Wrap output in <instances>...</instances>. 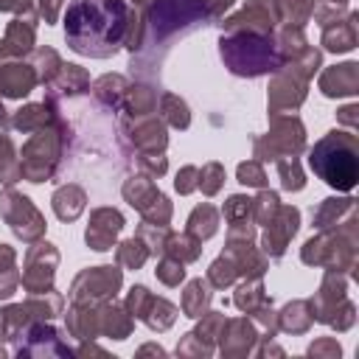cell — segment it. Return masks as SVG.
<instances>
[{
	"label": "cell",
	"instance_id": "58",
	"mask_svg": "<svg viewBox=\"0 0 359 359\" xmlns=\"http://www.w3.org/2000/svg\"><path fill=\"white\" fill-rule=\"evenodd\" d=\"M0 11H11V14L31 11V0H0Z\"/></svg>",
	"mask_w": 359,
	"mask_h": 359
},
{
	"label": "cell",
	"instance_id": "3",
	"mask_svg": "<svg viewBox=\"0 0 359 359\" xmlns=\"http://www.w3.org/2000/svg\"><path fill=\"white\" fill-rule=\"evenodd\" d=\"M309 168L331 188L353 191L359 182V137L351 129H331L309 149Z\"/></svg>",
	"mask_w": 359,
	"mask_h": 359
},
{
	"label": "cell",
	"instance_id": "22",
	"mask_svg": "<svg viewBox=\"0 0 359 359\" xmlns=\"http://www.w3.org/2000/svg\"><path fill=\"white\" fill-rule=\"evenodd\" d=\"M36 84H39V79H36L34 65H25V62H17V59L0 65V95H6V98H22Z\"/></svg>",
	"mask_w": 359,
	"mask_h": 359
},
{
	"label": "cell",
	"instance_id": "37",
	"mask_svg": "<svg viewBox=\"0 0 359 359\" xmlns=\"http://www.w3.org/2000/svg\"><path fill=\"white\" fill-rule=\"evenodd\" d=\"M266 300H272V297H266L261 278H247V280L236 289V297H233V303H236L244 314H252V311H255L258 306H264Z\"/></svg>",
	"mask_w": 359,
	"mask_h": 359
},
{
	"label": "cell",
	"instance_id": "23",
	"mask_svg": "<svg viewBox=\"0 0 359 359\" xmlns=\"http://www.w3.org/2000/svg\"><path fill=\"white\" fill-rule=\"evenodd\" d=\"M356 11H345L342 17L320 25L323 28V48L331 53H348L356 48Z\"/></svg>",
	"mask_w": 359,
	"mask_h": 359
},
{
	"label": "cell",
	"instance_id": "28",
	"mask_svg": "<svg viewBox=\"0 0 359 359\" xmlns=\"http://www.w3.org/2000/svg\"><path fill=\"white\" fill-rule=\"evenodd\" d=\"M87 208V194L79 188V185H62L56 194H53V213L62 219V222H73L84 213Z\"/></svg>",
	"mask_w": 359,
	"mask_h": 359
},
{
	"label": "cell",
	"instance_id": "6",
	"mask_svg": "<svg viewBox=\"0 0 359 359\" xmlns=\"http://www.w3.org/2000/svg\"><path fill=\"white\" fill-rule=\"evenodd\" d=\"M65 151V123L62 118L45 129L31 132L20 151V177L28 182H45L56 174Z\"/></svg>",
	"mask_w": 359,
	"mask_h": 359
},
{
	"label": "cell",
	"instance_id": "33",
	"mask_svg": "<svg viewBox=\"0 0 359 359\" xmlns=\"http://www.w3.org/2000/svg\"><path fill=\"white\" fill-rule=\"evenodd\" d=\"M126 90H129V87H126V79H123V76H115V73H107V76H101V79L93 84L95 98H98L104 107H109V109H121Z\"/></svg>",
	"mask_w": 359,
	"mask_h": 359
},
{
	"label": "cell",
	"instance_id": "34",
	"mask_svg": "<svg viewBox=\"0 0 359 359\" xmlns=\"http://www.w3.org/2000/svg\"><path fill=\"white\" fill-rule=\"evenodd\" d=\"M219 230V210L213 205H196L188 216V233H194L196 238H210Z\"/></svg>",
	"mask_w": 359,
	"mask_h": 359
},
{
	"label": "cell",
	"instance_id": "44",
	"mask_svg": "<svg viewBox=\"0 0 359 359\" xmlns=\"http://www.w3.org/2000/svg\"><path fill=\"white\" fill-rule=\"evenodd\" d=\"M222 213H224V222H227L230 227L252 224V199H250V196L236 194V196H230V199L224 202Z\"/></svg>",
	"mask_w": 359,
	"mask_h": 359
},
{
	"label": "cell",
	"instance_id": "12",
	"mask_svg": "<svg viewBox=\"0 0 359 359\" xmlns=\"http://www.w3.org/2000/svg\"><path fill=\"white\" fill-rule=\"evenodd\" d=\"M56 264H59V252L53 244L48 241H34V247L25 255V266H22V286L28 294L36 292H50L53 289V275H56Z\"/></svg>",
	"mask_w": 359,
	"mask_h": 359
},
{
	"label": "cell",
	"instance_id": "1",
	"mask_svg": "<svg viewBox=\"0 0 359 359\" xmlns=\"http://www.w3.org/2000/svg\"><path fill=\"white\" fill-rule=\"evenodd\" d=\"M132 8L123 0H70L65 11V39L70 50L107 59L126 42Z\"/></svg>",
	"mask_w": 359,
	"mask_h": 359
},
{
	"label": "cell",
	"instance_id": "53",
	"mask_svg": "<svg viewBox=\"0 0 359 359\" xmlns=\"http://www.w3.org/2000/svg\"><path fill=\"white\" fill-rule=\"evenodd\" d=\"M174 188H177L180 194H191V191H196V188H199V168H196V165H185V168H180V174H177V180H174Z\"/></svg>",
	"mask_w": 359,
	"mask_h": 359
},
{
	"label": "cell",
	"instance_id": "47",
	"mask_svg": "<svg viewBox=\"0 0 359 359\" xmlns=\"http://www.w3.org/2000/svg\"><path fill=\"white\" fill-rule=\"evenodd\" d=\"M224 323H227V317L222 311H205L202 314V323L196 328V337L205 339L208 345H216L219 337H222V331H224Z\"/></svg>",
	"mask_w": 359,
	"mask_h": 359
},
{
	"label": "cell",
	"instance_id": "32",
	"mask_svg": "<svg viewBox=\"0 0 359 359\" xmlns=\"http://www.w3.org/2000/svg\"><path fill=\"white\" fill-rule=\"evenodd\" d=\"M314 6H317V0H275L278 22L292 25V28H303L311 20Z\"/></svg>",
	"mask_w": 359,
	"mask_h": 359
},
{
	"label": "cell",
	"instance_id": "45",
	"mask_svg": "<svg viewBox=\"0 0 359 359\" xmlns=\"http://www.w3.org/2000/svg\"><path fill=\"white\" fill-rule=\"evenodd\" d=\"M238 278V269H236V264L222 252L213 264H210V269H208V283L213 286V289H224V286H230L233 280Z\"/></svg>",
	"mask_w": 359,
	"mask_h": 359
},
{
	"label": "cell",
	"instance_id": "27",
	"mask_svg": "<svg viewBox=\"0 0 359 359\" xmlns=\"http://www.w3.org/2000/svg\"><path fill=\"white\" fill-rule=\"evenodd\" d=\"M84 90H90V76H87V70L79 67V65H62L59 76L48 84V98L56 101L59 95H79V93H84Z\"/></svg>",
	"mask_w": 359,
	"mask_h": 359
},
{
	"label": "cell",
	"instance_id": "57",
	"mask_svg": "<svg viewBox=\"0 0 359 359\" xmlns=\"http://www.w3.org/2000/svg\"><path fill=\"white\" fill-rule=\"evenodd\" d=\"M14 266H17V252L8 244H0V272L14 269Z\"/></svg>",
	"mask_w": 359,
	"mask_h": 359
},
{
	"label": "cell",
	"instance_id": "26",
	"mask_svg": "<svg viewBox=\"0 0 359 359\" xmlns=\"http://www.w3.org/2000/svg\"><path fill=\"white\" fill-rule=\"evenodd\" d=\"M132 320L135 317L126 311V306H118L115 300L98 303V334L109 339H126L132 331Z\"/></svg>",
	"mask_w": 359,
	"mask_h": 359
},
{
	"label": "cell",
	"instance_id": "36",
	"mask_svg": "<svg viewBox=\"0 0 359 359\" xmlns=\"http://www.w3.org/2000/svg\"><path fill=\"white\" fill-rule=\"evenodd\" d=\"M160 118L174 129H188V123H191L188 104L174 93H163L160 95Z\"/></svg>",
	"mask_w": 359,
	"mask_h": 359
},
{
	"label": "cell",
	"instance_id": "54",
	"mask_svg": "<svg viewBox=\"0 0 359 359\" xmlns=\"http://www.w3.org/2000/svg\"><path fill=\"white\" fill-rule=\"evenodd\" d=\"M342 353V348H339V342L334 339V337H323V339H314L311 345H309V356H339Z\"/></svg>",
	"mask_w": 359,
	"mask_h": 359
},
{
	"label": "cell",
	"instance_id": "31",
	"mask_svg": "<svg viewBox=\"0 0 359 359\" xmlns=\"http://www.w3.org/2000/svg\"><path fill=\"white\" fill-rule=\"evenodd\" d=\"M180 306H182V314H188V317H194V320L202 317V314L208 311V306H210V283L202 280V278L188 280Z\"/></svg>",
	"mask_w": 359,
	"mask_h": 359
},
{
	"label": "cell",
	"instance_id": "7",
	"mask_svg": "<svg viewBox=\"0 0 359 359\" xmlns=\"http://www.w3.org/2000/svg\"><path fill=\"white\" fill-rule=\"evenodd\" d=\"M309 306H311V317L317 323L331 325L334 331H348L356 323V306L348 297V278L342 272L325 269V278L314 292V297L309 300Z\"/></svg>",
	"mask_w": 359,
	"mask_h": 359
},
{
	"label": "cell",
	"instance_id": "35",
	"mask_svg": "<svg viewBox=\"0 0 359 359\" xmlns=\"http://www.w3.org/2000/svg\"><path fill=\"white\" fill-rule=\"evenodd\" d=\"M121 107L129 112V118L149 115L157 109V93H154V87H129Z\"/></svg>",
	"mask_w": 359,
	"mask_h": 359
},
{
	"label": "cell",
	"instance_id": "56",
	"mask_svg": "<svg viewBox=\"0 0 359 359\" xmlns=\"http://www.w3.org/2000/svg\"><path fill=\"white\" fill-rule=\"evenodd\" d=\"M356 112H359V107H356V104H348V107H342V109L337 112V118H339V123H345V126L353 132V129L359 126V115H356Z\"/></svg>",
	"mask_w": 359,
	"mask_h": 359
},
{
	"label": "cell",
	"instance_id": "13",
	"mask_svg": "<svg viewBox=\"0 0 359 359\" xmlns=\"http://www.w3.org/2000/svg\"><path fill=\"white\" fill-rule=\"evenodd\" d=\"M17 353L20 356H70L73 351L48 320H34L20 331Z\"/></svg>",
	"mask_w": 359,
	"mask_h": 359
},
{
	"label": "cell",
	"instance_id": "25",
	"mask_svg": "<svg viewBox=\"0 0 359 359\" xmlns=\"http://www.w3.org/2000/svg\"><path fill=\"white\" fill-rule=\"evenodd\" d=\"M56 121H59V109H56L53 98H45L42 104H28V107H22L11 115V126L17 132H25V135H31L36 129H45Z\"/></svg>",
	"mask_w": 359,
	"mask_h": 359
},
{
	"label": "cell",
	"instance_id": "40",
	"mask_svg": "<svg viewBox=\"0 0 359 359\" xmlns=\"http://www.w3.org/2000/svg\"><path fill=\"white\" fill-rule=\"evenodd\" d=\"M151 252H149V247L135 236V238H126L123 244H118V250H115V261H118V266H126V269H140L143 264H146V258H149Z\"/></svg>",
	"mask_w": 359,
	"mask_h": 359
},
{
	"label": "cell",
	"instance_id": "9",
	"mask_svg": "<svg viewBox=\"0 0 359 359\" xmlns=\"http://www.w3.org/2000/svg\"><path fill=\"white\" fill-rule=\"evenodd\" d=\"M0 216L6 219V224L11 227V233L28 244L39 241L45 233V219L42 213L34 208V202L28 196H22L20 191H14L11 185L0 191Z\"/></svg>",
	"mask_w": 359,
	"mask_h": 359
},
{
	"label": "cell",
	"instance_id": "11",
	"mask_svg": "<svg viewBox=\"0 0 359 359\" xmlns=\"http://www.w3.org/2000/svg\"><path fill=\"white\" fill-rule=\"evenodd\" d=\"M123 196L126 202L140 210V216L149 222V224H163L168 227L171 222V202L165 194H160V188L151 182L149 174H140V177H132L123 182Z\"/></svg>",
	"mask_w": 359,
	"mask_h": 359
},
{
	"label": "cell",
	"instance_id": "51",
	"mask_svg": "<svg viewBox=\"0 0 359 359\" xmlns=\"http://www.w3.org/2000/svg\"><path fill=\"white\" fill-rule=\"evenodd\" d=\"M137 165H140L149 177H160V174H165V168H168L163 151H137Z\"/></svg>",
	"mask_w": 359,
	"mask_h": 359
},
{
	"label": "cell",
	"instance_id": "18",
	"mask_svg": "<svg viewBox=\"0 0 359 359\" xmlns=\"http://www.w3.org/2000/svg\"><path fill=\"white\" fill-rule=\"evenodd\" d=\"M121 230H123L121 210H115V208H95L90 213V224L84 230V238H87V244L93 250L104 252V250H112V244H115Z\"/></svg>",
	"mask_w": 359,
	"mask_h": 359
},
{
	"label": "cell",
	"instance_id": "59",
	"mask_svg": "<svg viewBox=\"0 0 359 359\" xmlns=\"http://www.w3.org/2000/svg\"><path fill=\"white\" fill-rule=\"evenodd\" d=\"M151 3H154V0H132V8H137V11H146Z\"/></svg>",
	"mask_w": 359,
	"mask_h": 359
},
{
	"label": "cell",
	"instance_id": "60",
	"mask_svg": "<svg viewBox=\"0 0 359 359\" xmlns=\"http://www.w3.org/2000/svg\"><path fill=\"white\" fill-rule=\"evenodd\" d=\"M140 353H157V356H163V348H157V345H146V348H140Z\"/></svg>",
	"mask_w": 359,
	"mask_h": 359
},
{
	"label": "cell",
	"instance_id": "29",
	"mask_svg": "<svg viewBox=\"0 0 359 359\" xmlns=\"http://www.w3.org/2000/svg\"><path fill=\"white\" fill-rule=\"evenodd\" d=\"M311 325H314V317H311L309 300H292V303L283 306V311L278 314V331H286V334H306Z\"/></svg>",
	"mask_w": 359,
	"mask_h": 359
},
{
	"label": "cell",
	"instance_id": "48",
	"mask_svg": "<svg viewBox=\"0 0 359 359\" xmlns=\"http://www.w3.org/2000/svg\"><path fill=\"white\" fill-rule=\"evenodd\" d=\"M222 185H224V165L222 163H205L199 168V188H202V194L213 196V194H219Z\"/></svg>",
	"mask_w": 359,
	"mask_h": 359
},
{
	"label": "cell",
	"instance_id": "21",
	"mask_svg": "<svg viewBox=\"0 0 359 359\" xmlns=\"http://www.w3.org/2000/svg\"><path fill=\"white\" fill-rule=\"evenodd\" d=\"M258 342V331L247 317H233L224 323V331L219 337V351L224 356H244L255 348Z\"/></svg>",
	"mask_w": 359,
	"mask_h": 359
},
{
	"label": "cell",
	"instance_id": "14",
	"mask_svg": "<svg viewBox=\"0 0 359 359\" xmlns=\"http://www.w3.org/2000/svg\"><path fill=\"white\" fill-rule=\"evenodd\" d=\"M306 90L309 81L303 76L292 73L289 67L275 70V81L269 84V98H266L269 115H292L306 101Z\"/></svg>",
	"mask_w": 359,
	"mask_h": 359
},
{
	"label": "cell",
	"instance_id": "39",
	"mask_svg": "<svg viewBox=\"0 0 359 359\" xmlns=\"http://www.w3.org/2000/svg\"><path fill=\"white\" fill-rule=\"evenodd\" d=\"M174 320H177V306L168 303L165 297H151V306L146 309L143 323H146L151 331H165V328L174 325Z\"/></svg>",
	"mask_w": 359,
	"mask_h": 359
},
{
	"label": "cell",
	"instance_id": "17",
	"mask_svg": "<svg viewBox=\"0 0 359 359\" xmlns=\"http://www.w3.org/2000/svg\"><path fill=\"white\" fill-rule=\"evenodd\" d=\"M34 42H36V17L31 11H22L20 17H14L8 22L6 36L0 39V65L31 53Z\"/></svg>",
	"mask_w": 359,
	"mask_h": 359
},
{
	"label": "cell",
	"instance_id": "50",
	"mask_svg": "<svg viewBox=\"0 0 359 359\" xmlns=\"http://www.w3.org/2000/svg\"><path fill=\"white\" fill-rule=\"evenodd\" d=\"M238 182L241 185H252V188H266V171H264V163L261 160H247L238 165L236 171Z\"/></svg>",
	"mask_w": 359,
	"mask_h": 359
},
{
	"label": "cell",
	"instance_id": "4",
	"mask_svg": "<svg viewBox=\"0 0 359 359\" xmlns=\"http://www.w3.org/2000/svg\"><path fill=\"white\" fill-rule=\"evenodd\" d=\"M219 56L233 76L255 79L280 70L283 59L272 34H252V31H230L219 39Z\"/></svg>",
	"mask_w": 359,
	"mask_h": 359
},
{
	"label": "cell",
	"instance_id": "62",
	"mask_svg": "<svg viewBox=\"0 0 359 359\" xmlns=\"http://www.w3.org/2000/svg\"><path fill=\"white\" fill-rule=\"evenodd\" d=\"M0 353H3V348H0Z\"/></svg>",
	"mask_w": 359,
	"mask_h": 359
},
{
	"label": "cell",
	"instance_id": "49",
	"mask_svg": "<svg viewBox=\"0 0 359 359\" xmlns=\"http://www.w3.org/2000/svg\"><path fill=\"white\" fill-rule=\"evenodd\" d=\"M154 275L165 286H180V280L185 278V264L177 261V258H171V255H163L160 264H157V269H154Z\"/></svg>",
	"mask_w": 359,
	"mask_h": 359
},
{
	"label": "cell",
	"instance_id": "41",
	"mask_svg": "<svg viewBox=\"0 0 359 359\" xmlns=\"http://www.w3.org/2000/svg\"><path fill=\"white\" fill-rule=\"evenodd\" d=\"M20 180V157L14 151V143L6 132H0V182L11 185Z\"/></svg>",
	"mask_w": 359,
	"mask_h": 359
},
{
	"label": "cell",
	"instance_id": "20",
	"mask_svg": "<svg viewBox=\"0 0 359 359\" xmlns=\"http://www.w3.org/2000/svg\"><path fill=\"white\" fill-rule=\"evenodd\" d=\"M320 90L328 98H345L359 93V65L356 62H342L334 67H325L320 73Z\"/></svg>",
	"mask_w": 359,
	"mask_h": 359
},
{
	"label": "cell",
	"instance_id": "52",
	"mask_svg": "<svg viewBox=\"0 0 359 359\" xmlns=\"http://www.w3.org/2000/svg\"><path fill=\"white\" fill-rule=\"evenodd\" d=\"M177 353H191V356H210L213 353V345H208L205 339L196 337V331L185 334V339L177 345Z\"/></svg>",
	"mask_w": 359,
	"mask_h": 359
},
{
	"label": "cell",
	"instance_id": "19",
	"mask_svg": "<svg viewBox=\"0 0 359 359\" xmlns=\"http://www.w3.org/2000/svg\"><path fill=\"white\" fill-rule=\"evenodd\" d=\"M123 132L132 137V143H135L137 151H163L165 143H168L163 118H157L154 112H149V115H137V118L132 121V126L123 123Z\"/></svg>",
	"mask_w": 359,
	"mask_h": 359
},
{
	"label": "cell",
	"instance_id": "15",
	"mask_svg": "<svg viewBox=\"0 0 359 359\" xmlns=\"http://www.w3.org/2000/svg\"><path fill=\"white\" fill-rule=\"evenodd\" d=\"M266 233L261 238V250L266 258H283L289 241L294 238L297 227H300V210L294 205H280L278 213L264 224Z\"/></svg>",
	"mask_w": 359,
	"mask_h": 359
},
{
	"label": "cell",
	"instance_id": "42",
	"mask_svg": "<svg viewBox=\"0 0 359 359\" xmlns=\"http://www.w3.org/2000/svg\"><path fill=\"white\" fill-rule=\"evenodd\" d=\"M62 59H59V53L53 50V48H39L36 53H34V70H36V79L48 87L56 76H59V70H62Z\"/></svg>",
	"mask_w": 359,
	"mask_h": 359
},
{
	"label": "cell",
	"instance_id": "8",
	"mask_svg": "<svg viewBox=\"0 0 359 359\" xmlns=\"http://www.w3.org/2000/svg\"><path fill=\"white\" fill-rule=\"evenodd\" d=\"M255 160L275 163L280 157H297L306 146V126L297 115H272L269 132L255 137Z\"/></svg>",
	"mask_w": 359,
	"mask_h": 359
},
{
	"label": "cell",
	"instance_id": "55",
	"mask_svg": "<svg viewBox=\"0 0 359 359\" xmlns=\"http://www.w3.org/2000/svg\"><path fill=\"white\" fill-rule=\"evenodd\" d=\"M62 3H65V0H36L39 17L45 20V25L56 22V17H59V11H62Z\"/></svg>",
	"mask_w": 359,
	"mask_h": 359
},
{
	"label": "cell",
	"instance_id": "38",
	"mask_svg": "<svg viewBox=\"0 0 359 359\" xmlns=\"http://www.w3.org/2000/svg\"><path fill=\"white\" fill-rule=\"evenodd\" d=\"M28 323H34V320H31L25 303L0 309V339H17L20 331H22Z\"/></svg>",
	"mask_w": 359,
	"mask_h": 359
},
{
	"label": "cell",
	"instance_id": "46",
	"mask_svg": "<svg viewBox=\"0 0 359 359\" xmlns=\"http://www.w3.org/2000/svg\"><path fill=\"white\" fill-rule=\"evenodd\" d=\"M278 208H280V196L275 191H269V188H261V194L252 199V222L266 224L278 213Z\"/></svg>",
	"mask_w": 359,
	"mask_h": 359
},
{
	"label": "cell",
	"instance_id": "5",
	"mask_svg": "<svg viewBox=\"0 0 359 359\" xmlns=\"http://www.w3.org/2000/svg\"><path fill=\"white\" fill-rule=\"evenodd\" d=\"M356 222H348L342 227L334 230H320L317 236H311L303 250H300V261L309 266H323V269H334L342 275H353L356 272Z\"/></svg>",
	"mask_w": 359,
	"mask_h": 359
},
{
	"label": "cell",
	"instance_id": "10",
	"mask_svg": "<svg viewBox=\"0 0 359 359\" xmlns=\"http://www.w3.org/2000/svg\"><path fill=\"white\" fill-rule=\"evenodd\" d=\"M121 280L123 278H121L118 266H93V269H84L81 275H76L67 297L76 306H95L104 300H115Z\"/></svg>",
	"mask_w": 359,
	"mask_h": 359
},
{
	"label": "cell",
	"instance_id": "61",
	"mask_svg": "<svg viewBox=\"0 0 359 359\" xmlns=\"http://www.w3.org/2000/svg\"><path fill=\"white\" fill-rule=\"evenodd\" d=\"M323 3H331V6H345L348 0H323Z\"/></svg>",
	"mask_w": 359,
	"mask_h": 359
},
{
	"label": "cell",
	"instance_id": "2",
	"mask_svg": "<svg viewBox=\"0 0 359 359\" xmlns=\"http://www.w3.org/2000/svg\"><path fill=\"white\" fill-rule=\"evenodd\" d=\"M213 22V14L208 11L205 0H154L151 8L143 17V36H140V48L132 53V73H137L140 79L154 76V53H157V65L160 59L168 53V48L188 36L196 28H205Z\"/></svg>",
	"mask_w": 359,
	"mask_h": 359
},
{
	"label": "cell",
	"instance_id": "43",
	"mask_svg": "<svg viewBox=\"0 0 359 359\" xmlns=\"http://www.w3.org/2000/svg\"><path fill=\"white\" fill-rule=\"evenodd\" d=\"M275 165H278V177H280L283 191H303L306 174H303L297 157H280V160H275Z\"/></svg>",
	"mask_w": 359,
	"mask_h": 359
},
{
	"label": "cell",
	"instance_id": "30",
	"mask_svg": "<svg viewBox=\"0 0 359 359\" xmlns=\"http://www.w3.org/2000/svg\"><path fill=\"white\" fill-rule=\"evenodd\" d=\"M199 252H202V238H196V236L188 233V230H185V233H168L165 247H163V255H171V258L182 261V264L196 261Z\"/></svg>",
	"mask_w": 359,
	"mask_h": 359
},
{
	"label": "cell",
	"instance_id": "16",
	"mask_svg": "<svg viewBox=\"0 0 359 359\" xmlns=\"http://www.w3.org/2000/svg\"><path fill=\"white\" fill-rule=\"evenodd\" d=\"M278 25L275 0H247L244 8L222 22L224 34L230 31H252V34H272Z\"/></svg>",
	"mask_w": 359,
	"mask_h": 359
},
{
	"label": "cell",
	"instance_id": "24",
	"mask_svg": "<svg viewBox=\"0 0 359 359\" xmlns=\"http://www.w3.org/2000/svg\"><path fill=\"white\" fill-rule=\"evenodd\" d=\"M314 227L317 230H334L348 222H356V199L353 196H328L314 210Z\"/></svg>",
	"mask_w": 359,
	"mask_h": 359
}]
</instances>
